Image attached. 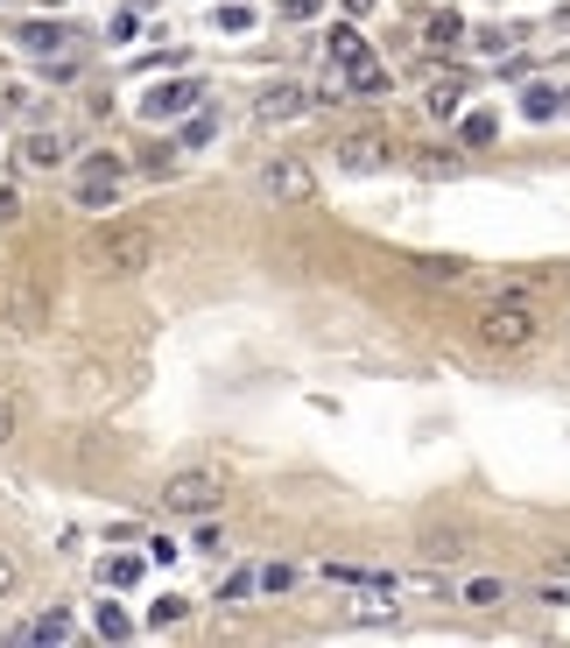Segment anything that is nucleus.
<instances>
[{"label":"nucleus","instance_id":"1","mask_svg":"<svg viewBox=\"0 0 570 648\" xmlns=\"http://www.w3.org/2000/svg\"><path fill=\"white\" fill-rule=\"evenodd\" d=\"M535 331H543V310H535L529 296H493V304L479 310V345H486V353H529Z\"/></svg>","mask_w":570,"mask_h":648},{"label":"nucleus","instance_id":"2","mask_svg":"<svg viewBox=\"0 0 570 648\" xmlns=\"http://www.w3.org/2000/svg\"><path fill=\"white\" fill-rule=\"evenodd\" d=\"M148 261H156V233H148V225H107V233L92 240L99 276H141Z\"/></svg>","mask_w":570,"mask_h":648},{"label":"nucleus","instance_id":"3","mask_svg":"<svg viewBox=\"0 0 570 648\" xmlns=\"http://www.w3.org/2000/svg\"><path fill=\"white\" fill-rule=\"evenodd\" d=\"M219 501H226V487H219V473H205V465H190V473H176L170 487H162V508H170V515H219Z\"/></svg>","mask_w":570,"mask_h":648},{"label":"nucleus","instance_id":"4","mask_svg":"<svg viewBox=\"0 0 570 648\" xmlns=\"http://www.w3.org/2000/svg\"><path fill=\"white\" fill-rule=\"evenodd\" d=\"M261 198H268V205H310V198H318V176H310V162L275 156V162L261 170Z\"/></svg>","mask_w":570,"mask_h":648},{"label":"nucleus","instance_id":"5","mask_svg":"<svg viewBox=\"0 0 570 648\" xmlns=\"http://www.w3.org/2000/svg\"><path fill=\"white\" fill-rule=\"evenodd\" d=\"M190 107H205V85L198 78H162V85H148V93H141V120H176V113H190Z\"/></svg>","mask_w":570,"mask_h":648},{"label":"nucleus","instance_id":"6","mask_svg":"<svg viewBox=\"0 0 570 648\" xmlns=\"http://www.w3.org/2000/svg\"><path fill=\"white\" fill-rule=\"evenodd\" d=\"M387 162H395V142L373 134V127H359V134H345V142H338V170H352V176L387 170Z\"/></svg>","mask_w":570,"mask_h":648},{"label":"nucleus","instance_id":"7","mask_svg":"<svg viewBox=\"0 0 570 648\" xmlns=\"http://www.w3.org/2000/svg\"><path fill=\"white\" fill-rule=\"evenodd\" d=\"M64 42H71L64 22H14V50H28V57H57Z\"/></svg>","mask_w":570,"mask_h":648},{"label":"nucleus","instance_id":"8","mask_svg":"<svg viewBox=\"0 0 570 648\" xmlns=\"http://www.w3.org/2000/svg\"><path fill=\"white\" fill-rule=\"evenodd\" d=\"M64 156H71V142L57 127H28L22 134V162H28V170H57Z\"/></svg>","mask_w":570,"mask_h":648},{"label":"nucleus","instance_id":"9","mask_svg":"<svg viewBox=\"0 0 570 648\" xmlns=\"http://www.w3.org/2000/svg\"><path fill=\"white\" fill-rule=\"evenodd\" d=\"M296 113H310L303 85H268V93L253 99V120H296Z\"/></svg>","mask_w":570,"mask_h":648},{"label":"nucleus","instance_id":"10","mask_svg":"<svg viewBox=\"0 0 570 648\" xmlns=\"http://www.w3.org/2000/svg\"><path fill=\"white\" fill-rule=\"evenodd\" d=\"M458 599H464V607H479V613H493V607H507V578H464Z\"/></svg>","mask_w":570,"mask_h":648},{"label":"nucleus","instance_id":"11","mask_svg":"<svg viewBox=\"0 0 570 648\" xmlns=\"http://www.w3.org/2000/svg\"><path fill=\"white\" fill-rule=\"evenodd\" d=\"M71 635H78L71 607H50V613H36V621H28V641H71Z\"/></svg>","mask_w":570,"mask_h":648},{"label":"nucleus","instance_id":"12","mask_svg":"<svg viewBox=\"0 0 570 648\" xmlns=\"http://www.w3.org/2000/svg\"><path fill=\"white\" fill-rule=\"evenodd\" d=\"M332 64H338V71H352V64H367V36H359V28H352V22H338V28H332Z\"/></svg>","mask_w":570,"mask_h":648},{"label":"nucleus","instance_id":"13","mask_svg":"<svg viewBox=\"0 0 570 648\" xmlns=\"http://www.w3.org/2000/svg\"><path fill=\"white\" fill-rule=\"evenodd\" d=\"M8 331H42V296L36 290H14L8 296Z\"/></svg>","mask_w":570,"mask_h":648},{"label":"nucleus","instance_id":"14","mask_svg":"<svg viewBox=\"0 0 570 648\" xmlns=\"http://www.w3.org/2000/svg\"><path fill=\"white\" fill-rule=\"evenodd\" d=\"M78 205H85V212H107V205H120V176H78Z\"/></svg>","mask_w":570,"mask_h":648},{"label":"nucleus","instance_id":"15","mask_svg":"<svg viewBox=\"0 0 570 648\" xmlns=\"http://www.w3.org/2000/svg\"><path fill=\"white\" fill-rule=\"evenodd\" d=\"M458 142L464 148H493V142H500V120H493V113H464L458 120Z\"/></svg>","mask_w":570,"mask_h":648},{"label":"nucleus","instance_id":"16","mask_svg":"<svg viewBox=\"0 0 570 648\" xmlns=\"http://www.w3.org/2000/svg\"><path fill=\"white\" fill-rule=\"evenodd\" d=\"M521 113H529V120H557V113H563V99H557V85H543V78H535V85H529V93H521Z\"/></svg>","mask_w":570,"mask_h":648},{"label":"nucleus","instance_id":"17","mask_svg":"<svg viewBox=\"0 0 570 648\" xmlns=\"http://www.w3.org/2000/svg\"><path fill=\"white\" fill-rule=\"evenodd\" d=\"M92 627H99V635H107V641H127V635H134V621H127V607H113V599H99V613H92Z\"/></svg>","mask_w":570,"mask_h":648},{"label":"nucleus","instance_id":"18","mask_svg":"<svg viewBox=\"0 0 570 648\" xmlns=\"http://www.w3.org/2000/svg\"><path fill=\"white\" fill-rule=\"evenodd\" d=\"M352 99H387V71L373 64V57H367V64H352Z\"/></svg>","mask_w":570,"mask_h":648},{"label":"nucleus","instance_id":"19","mask_svg":"<svg viewBox=\"0 0 570 648\" xmlns=\"http://www.w3.org/2000/svg\"><path fill=\"white\" fill-rule=\"evenodd\" d=\"M253 592H261V571H233V578L219 585V607H247Z\"/></svg>","mask_w":570,"mask_h":648},{"label":"nucleus","instance_id":"20","mask_svg":"<svg viewBox=\"0 0 570 648\" xmlns=\"http://www.w3.org/2000/svg\"><path fill=\"white\" fill-rule=\"evenodd\" d=\"M416 170H423V176H464L472 162H464V156H444V148H423V156H416Z\"/></svg>","mask_w":570,"mask_h":648},{"label":"nucleus","instance_id":"21","mask_svg":"<svg viewBox=\"0 0 570 648\" xmlns=\"http://www.w3.org/2000/svg\"><path fill=\"white\" fill-rule=\"evenodd\" d=\"M184 613H190V599H184V592H170V599H156V613H148V621H156V627H176Z\"/></svg>","mask_w":570,"mask_h":648},{"label":"nucleus","instance_id":"22","mask_svg":"<svg viewBox=\"0 0 570 648\" xmlns=\"http://www.w3.org/2000/svg\"><path fill=\"white\" fill-rule=\"evenodd\" d=\"M458 93H464V85H430L423 99H430V113H437V120H451L458 113Z\"/></svg>","mask_w":570,"mask_h":648},{"label":"nucleus","instance_id":"23","mask_svg":"<svg viewBox=\"0 0 570 648\" xmlns=\"http://www.w3.org/2000/svg\"><path fill=\"white\" fill-rule=\"evenodd\" d=\"M212 127H219V113L205 107V113H190V127H184V148H205L212 142Z\"/></svg>","mask_w":570,"mask_h":648},{"label":"nucleus","instance_id":"24","mask_svg":"<svg viewBox=\"0 0 570 648\" xmlns=\"http://www.w3.org/2000/svg\"><path fill=\"white\" fill-rule=\"evenodd\" d=\"M107 585H141V557H107Z\"/></svg>","mask_w":570,"mask_h":648},{"label":"nucleus","instance_id":"25","mask_svg":"<svg viewBox=\"0 0 570 648\" xmlns=\"http://www.w3.org/2000/svg\"><path fill=\"white\" fill-rule=\"evenodd\" d=\"M134 36H141V14H134V8H120L113 22H107V42H134Z\"/></svg>","mask_w":570,"mask_h":648},{"label":"nucleus","instance_id":"26","mask_svg":"<svg viewBox=\"0 0 570 648\" xmlns=\"http://www.w3.org/2000/svg\"><path fill=\"white\" fill-rule=\"evenodd\" d=\"M535 599H543V607H570V571L563 578H535Z\"/></svg>","mask_w":570,"mask_h":648},{"label":"nucleus","instance_id":"27","mask_svg":"<svg viewBox=\"0 0 570 648\" xmlns=\"http://www.w3.org/2000/svg\"><path fill=\"white\" fill-rule=\"evenodd\" d=\"M416 276H430V282H464V268H458V261H430V254H423V261H416Z\"/></svg>","mask_w":570,"mask_h":648},{"label":"nucleus","instance_id":"28","mask_svg":"<svg viewBox=\"0 0 570 648\" xmlns=\"http://www.w3.org/2000/svg\"><path fill=\"white\" fill-rule=\"evenodd\" d=\"M289 585H296V564H268L261 571V592H289Z\"/></svg>","mask_w":570,"mask_h":648},{"label":"nucleus","instance_id":"29","mask_svg":"<svg viewBox=\"0 0 570 648\" xmlns=\"http://www.w3.org/2000/svg\"><path fill=\"white\" fill-rule=\"evenodd\" d=\"M219 28H226V36H247L253 14H247V8H219Z\"/></svg>","mask_w":570,"mask_h":648},{"label":"nucleus","instance_id":"30","mask_svg":"<svg viewBox=\"0 0 570 648\" xmlns=\"http://www.w3.org/2000/svg\"><path fill=\"white\" fill-rule=\"evenodd\" d=\"M190 542H198L205 557H219V550H226V536H219V529H212V522H205V515H198V536H190Z\"/></svg>","mask_w":570,"mask_h":648},{"label":"nucleus","instance_id":"31","mask_svg":"<svg viewBox=\"0 0 570 648\" xmlns=\"http://www.w3.org/2000/svg\"><path fill=\"white\" fill-rule=\"evenodd\" d=\"M78 176H120V156H85Z\"/></svg>","mask_w":570,"mask_h":648},{"label":"nucleus","instance_id":"32","mask_svg":"<svg viewBox=\"0 0 570 648\" xmlns=\"http://www.w3.org/2000/svg\"><path fill=\"white\" fill-rule=\"evenodd\" d=\"M14 219H22V191L0 184V225H14Z\"/></svg>","mask_w":570,"mask_h":648},{"label":"nucleus","instance_id":"33","mask_svg":"<svg viewBox=\"0 0 570 648\" xmlns=\"http://www.w3.org/2000/svg\"><path fill=\"white\" fill-rule=\"evenodd\" d=\"M430 42H458V14H437V22H430Z\"/></svg>","mask_w":570,"mask_h":648},{"label":"nucleus","instance_id":"34","mask_svg":"<svg viewBox=\"0 0 570 648\" xmlns=\"http://www.w3.org/2000/svg\"><path fill=\"white\" fill-rule=\"evenodd\" d=\"M318 8H324V0H282V14H289V22H310Z\"/></svg>","mask_w":570,"mask_h":648},{"label":"nucleus","instance_id":"35","mask_svg":"<svg viewBox=\"0 0 570 648\" xmlns=\"http://www.w3.org/2000/svg\"><path fill=\"white\" fill-rule=\"evenodd\" d=\"M14 578H22V571H14V557H8V550H0V599H8V592H14Z\"/></svg>","mask_w":570,"mask_h":648},{"label":"nucleus","instance_id":"36","mask_svg":"<svg viewBox=\"0 0 570 648\" xmlns=\"http://www.w3.org/2000/svg\"><path fill=\"white\" fill-rule=\"evenodd\" d=\"M8 437H14V402L0 395V444H8Z\"/></svg>","mask_w":570,"mask_h":648},{"label":"nucleus","instance_id":"37","mask_svg":"<svg viewBox=\"0 0 570 648\" xmlns=\"http://www.w3.org/2000/svg\"><path fill=\"white\" fill-rule=\"evenodd\" d=\"M563 93H570V85H563ZM563 113H570V99H563Z\"/></svg>","mask_w":570,"mask_h":648}]
</instances>
